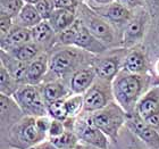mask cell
Masks as SVG:
<instances>
[{
  "instance_id": "obj_1",
  "label": "cell",
  "mask_w": 159,
  "mask_h": 149,
  "mask_svg": "<svg viewBox=\"0 0 159 149\" xmlns=\"http://www.w3.org/2000/svg\"><path fill=\"white\" fill-rule=\"evenodd\" d=\"M114 99L126 114L135 112L136 105L142 98L144 89L143 75L120 71L111 82Z\"/></svg>"
},
{
  "instance_id": "obj_2",
  "label": "cell",
  "mask_w": 159,
  "mask_h": 149,
  "mask_svg": "<svg viewBox=\"0 0 159 149\" xmlns=\"http://www.w3.org/2000/svg\"><path fill=\"white\" fill-rule=\"evenodd\" d=\"M84 53L76 47H64L56 50L49 57V72L47 76H52L53 80H61L70 74L73 75L86 59Z\"/></svg>"
},
{
  "instance_id": "obj_3",
  "label": "cell",
  "mask_w": 159,
  "mask_h": 149,
  "mask_svg": "<svg viewBox=\"0 0 159 149\" xmlns=\"http://www.w3.org/2000/svg\"><path fill=\"white\" fill-rule=\"evenodd\" d=\"M126 114L116 101H111L105 108L96 113L89 114L85 119L88 124L102 131L108 138L115 140L119 130L126 124Z\"/></svg>"
},
{
  "instance_id": "obj_4",
  "label": "cell",
  "mask_w": 159,
  "mask_h": 149,
  "mask_svg": "<svg viewBox=\"0 0 159 149\" xmlns=\"http://www.w3.org/2000/svg\"><path fill=\"white\" fill-rule=\"evenodd\" d=\"M77 18L107 48H113L117 46L118 38H117L116 29L110 23H108L105 18L98 15L85 2H82L80 5L77 10Z\"/></svg>"
},
{
  "instance_id": "obj_5",
  "label": "cell",
  "mask_w": 159,
  "mask_h": 149,
  "mask_svg": "<svg viewBox=\"0 0 159 149\" xmlns=\"http://www.w3.org/2000/svg\"><path fill=\"white\" fill-rule=\"evenodd\" d=\"M47 136L38 130L35 117L24 116L9 130V146L14 149H30L46 141Z\"/></svg>"
},
{
  "instance_id": "obj_6",
  "label": "cell",
  "mask_w": 159,
  "mask_h": 149,
  "mask_svg": "<svg viewBox=\"0 0 159 149\" xmlns=\"http://www.w3.org/2000/svg\"><path fill=\"white\" fill-rule=\"evenodd\" d=\"M13 98L25 116L40 117L48 115L47 103L40 86L22 84L14 93Z\"/></svg>"
},
{
  "instance_id": "obj_7",
  "label": "cell",
  "mask_w": 159,
  "mask_h": 149,
  "mask_svg": "<svg viewBox=\"0 0 159 149\" xmlns=\"http://www.w3.org/2000/svg\"><path fill=\"white\" fill-rule=\"evenodd\" d=\"M83 97H84V106H83L84 113L92 114L102 109L113 101L114 95L111 82L100 79L96 80L92 86L83 95Z\"/></svg>"
},
{
  "instance_id": "obj_8",
  "label": "cell",
  "mask_w": 159,
  "mask_h": 149,
  "mask_svg": "<svg viewBox=\"0 0 159 149\" xmlns=\"http://www.w3.org/2000/svg\"><path fill=\"white\" fill-rule=\"evenodd\" d=\"M148 22H149V14L147 13V10H144V8H140L134 12L133 17L126 24L123 31L120 43L125 49L136 46L142 41Z\"/></svg>"
},
{
  "instance_id": "obj_9",
  "label": "cell",
  "mask_w": 159,
  "mask_h": 149,
  "mask_svg": "<svg viewBox=\"0 0 159 149\" xmlns=\"http://www.w3.org/2000/svg\"><path fill=\"white\" fill-rule=\"evenodd\" d=\"M88 5V3H86ZM89 6V5H88ZM98 15L105 18V20L113 25L115 29L119 26H126V24L129 23L131 18L134 15V12L125 6H123L122 3L114 1L109 5L105 6H90Z\"/></svg>"
},
{
  "instance_id": "obj_10",
  "label": "cell",
  "mask_w": 159,
  "mask_h": 149,
  "mask_svg": "<svg viewBox=\"0 0 159 149\" xmlns=\"http://www.w3.org/2000/svg\"><path fill=\"white\" fill-rule=\"evenodd\" d=\"M126 125L140 140H142L150 148L159 149V134L135 112L132 114H127Z\"/></svg>"
},
{
  "instance_id": "obj_11",
  "label": "cell",
  "mask_w": 159,
  "mask_h": 149,
  "mask_svg": "<svg viewBox=\"0 0 159 149\" xmlns=\"http://www.w3.org/2000/svg\"><path fill=\"white\" fill-rule=\"evenodd\" d=\"M76 131L79 139L85 143L86 146L98 149L108 148V137L99 129L88 124L85 119H81L80 122H77Z\"/></svg>"
},
{
  "instance_id": "obj_12",
  "label": "cell",
  "mask_w": 159,
  "mask_h": 149,
  "mask_svg": "<svg viewBox=\"0 0 159 149\" xmlns=\"http://www.w3.org/2000/svg\"><path fill=\"white\" fill-rule=\"evenodd\" d=\"M124 58L125 56L115 55V54L102 58H98L93 66L97 73V77L103 81L113 82L117 74L122 71Z\"/></svg>"
},
{
  "instance_id": "obj_13",
  "label": "cell",
  "mask_w": 159,
  "mask_h": 149,
  "mask_svg": "<svg viewBox=\"0 0 159 149\" xmlns=\"http://www.w3.org/2000/svg\"><path fill=\"white\" fill-rule=\"evenodd\" d=\"M97 79V73L93 66H86L80 68L70 76L68 86L70 92L75 95H84L92 86Z\"/></svg>"
},
{
  "instance_id": "obj_14",
  "label": "cell",
  "mask_w": 159,
  "mask_h": 149,
  "mask_svg": "<svg viewBox=\"0 0 159 149\" xmlns=\"http://www.w3.org/2000/svg\"><path fill=\"white\" fill-rule=\"evenodd\" d=\"M74 47L88 54H94V55H101L108 49L101 41H99L83 25L82 22H81V27H80L76 40L74 42Z\"/></svg>"
},
{
  "instance_id": "obj_15",
  "label": "cell",
  "mask_w": 159,
  "mask_h": 149,
  "mask_svg": "<svg viewBox=\"0 0 159 149\" xmlns=\"http://www.w3.org/2000/svg\"><path fill=\"white\" fill-rule=\"evenodd\" d=\"M0 62L1 65L8 71V73L20 84H27L26 77L29 63H24L22 60L17 59L9 53H6L5 50H1L0 53Z\"/></svg>"
},
{
  "instance_id": "obj_16",
  "label": "cell",
  "mask_w": 159,
  "mask_h": 149,
  "mask_svg": "<svg viewBox=\"0 0 159 149\" xmlns=\"http://www.w3.org/2000/svg\"><path fill=\"white\" fill-rule=\"evenodd\" d=\"M31 35L32 41L38 43L43 51L52 48L53 44L57 42V34L48 21H42L37 26L31 29Z\"/></svg>"
},
{
  "instance_id": "obj_17",
  "label": "cell",
  "mask_w": 159,
  "mask_h": 149,
  "mask_svg": "<svg viewBox=\"0 0 159 149\" xmlns=\"http://www.w3.org/2000/svg\"><path fill=\"white\" fill-rule=\"evenodd\" d=\"M30 41H32L30 29L15 24L9 33L3 39H1V50H5L8 53L10 50L15 49L22 44H25Z\"/></svg>"
},
{
  "instance_id": "obj_18",
  "label": "cell",
  "mask_w": 159,
  "mask_h": 149,
  "mask_svg": "<svg viewBox=\"0 0 159 149\" xmlns=\"http://www.w3.org/2000/svg\"><path fill=\"white\" fill-rule=\"evenodd\" d=\"M49 72V57L46 53L41 54L38 58L29 64L27 68V84L39 86L44 81V77Z\"/></svg>"
},
{
  "instance_id": "obj_19",
  "label": "cell",
  "mask_w": 159,
  "mask_h": 149,
  "mask_svg": "<svg viewBox=\"0 0 159 149\" xmlns=\"http://www.w3.org/2000/svg\"><path fill=\"white\" fill-rule=\"evenodd\" d=\"M0 112H1L2 126L6 123H10L13 126L15 123H17L25 116L13 97H8L5 95H0Z\"/></svg>"
},
{
  "instance_id": "obj_20",
  "label": "cell",
  "mask_w": 159,
  "mask_h": 149,
  "mask_svg": "<svg viewBox=\"0 0 159 149\" xmlns=\"http://www.w3.org/2000/svg\"><path fill=\"white\" fill-rule=\"evenodd\" d=\"M41 88H42L43 98L47 104L57 101V100H64L72 95L70 86L61 82V80L48 81Z\"/></svg>"
},
{
  "instance_id": "obj_21",
  "label": "cell",
  "mask_w": 159,
  "mask_h": 149,
  "mask_svg": "<svg viewBox=\"0 0 159 149\" xmlns=\"http://www.w3.org/2000/svg\"><path fill=\"white\" fill-rule=\"evenodd\" d=\"M122 70L132 74L143 75L147 70V59L142 50L134 49L126 54L123 60Z\"/></svg>"
},
{
  "instance_id": "obj_22",
  "label": "cell",
  "mask_w": 159,
  "mask_h": 149,
  "mask_svg": "<svg viewBox=\"0 0 159 149\" xmlns=\"http://www.w3.org/2000/svg\"><path fill=\"white\" fill-rule=\"evenodd\" d=\"M157 112H159V93L158 90L153 89L142 96V98L139 100L135 113L140 117L146 119Z\"/></svg>"
},
{
  "instance_id": "obj_23",
  "label": "cell",
  "mask_w": 159,
  "mask_h": 149,
  "mask_svg": "<svg viewBox=\"0 0 159 149\" xmlns=\"http://www.w3.org/2000/svg\"><path fill=\"white\" fill-rule=\"evenodd\" d=\"M76 20L77 14L72 13L70 10L56 9L48 22L53 29V31L56 32V34H59L72 26L76 22Z\"/></svg>"
},
{
  "instance_id": "obj_24",
  "label": "cell",
  "mask_w": 159,
  "mask_h": 149,
  "mask_svg": "<svg viewBox=\"0 0 159 149\" xmlns=\"http://www.w3.org/2000/svg\"><path fill=\"white\" fill-rule=\"evenodd\" d=\"M42 21L43 20L40 16V14L37 10V8H35V6L32 5V3H25L23 8L20 9V14L15 18V22H16L15 24L31 30L34 26H37L38 24L41 23Z\"/></svg>"
},
{
  "instance_id": "obj_25",
  "label": "cell",
  "mask_w": 159,
  "mask_h": 149,
  "mask_svg": "<svg viewBox=\"0 0 159 149\" xmlns=\"http://www.w3.org/2000/svg\"><path fill=\"white\" fill-rule=\"evenodd\" d=\"M8 53L15 58H17V59L22 60L24 63L30 64L35 58H38L41 54H43V49L34 41H30V42L25 43V44H22V46L17 47L15 49L10 50Z\"/></svg>"
},
{
  "instance_id": "obj_26",
  "label": "cell",
  "mask_w": 159,
  "mask_h": 149,
  "mask_svg": "<svg viewBox=\"0 0 159 149\" xmlns=\"http://www.w3.org/2000/svg\"><path fill=\"white\" fill-rule=\"evenodd\" d=\"M22 84L17 82L13 76L8 73V71L0 64V95L13 97L17 89Z\"/></svg>"
},
{
  "instance_id": "obj_27",
  "label": "cell",
  "mask_w": 159,
  "mask_h": 149,
  "mask_svg": "<svg viewBox=\"0 0 159 149\" xmlns=\"http://www.w3.org/2000/svg\"><path fill=\"white\" fill-rule=\"evenodd\" d=\"M80 27H81V21L77 18L72 26L63 31L61 33L57 34V42L63 47H74V42L79 34Z\"/></svg>"
},
{
  "instance_id": "obj_28",
  "label": "cell",
  "mask_w": 159,
  "mask_h": 149,
  "mask_svg": "<svg viewBox=\"0 0 159 149\" xmlns=\"http://www.w3.org/2000/svg\"><path fill=\"white\" fill-rule=\"evenodd\" d=\"M65 104H66L68 117L75 119L79 114H81V112H83L84 97H83V95L72 93L70 97H67L66 99H65Z\"/></svg>"
},
{
  "instance_id": "obj_29",
  "label": "cell",
  "mask_w": 159,
  "mask_h": 149,
  "mask_svg": "<svg viewBox=\"0 0 159 149\" xmlns=\"http://www.w3.org/2000/svg\"><path fill=\"white\" fill-rule=\"evenodd\" d=\"M79 137L74 131L66 130L61 136L57 138H50V141L55 145L58 149H67L75 146L79 143Z\"/></svg>"
},
{
  "instance_id": "obj_30",
  "label": "cell",
  "mask_w": 159,
  "mask_h": 149,
  "mask_svg": "<svg viewBox=\"0 0 159 149\" xmlns=\"http://www.w3.org/2000/svg\"><path fill=\"white\" fill-rule=\"evenodd\" d=\"M47 110H48V115L52 119H58V121L64 122L65 119H68L65 99L47 104Z\"/></svg>"
},
{
  "instance_id": "obj_31",
  "label": "cell",
  "mask_w": 159,
  "mask_h": 149,
  "mask_svg": "<svg viewBox=\"0 0 159 149\" xmlns=\"http://www.w3.org/2000/svg\"><path fill=\"white\" fill-rule=\"evenodd\" d=\"M24 5V0H0V14H6L15 20Z\"/></svg>"
},
{
  "instance_id": "obj_32",
  "label": "cell",
  "mask_w": 159,
  "mask_h": 149,
  "mask_svg": "<svg viewBox=\"0 0 159 149\" xmlns=\"http://www.w3.org/2000/svg\"><path fill=\"white\" fill-rule=\"evenodd\" d=\"M34 6L43 21H49L50 17L52 16V14L56 10L53 0H39Z\"/></svg>"
},
{
  "instance_id": "obj_33",
  "label": "cell",
  "mask_w": 159,
  "mask_h": 149,
  "mask_svg": "<svg viewBox=\"0 0 159 149\" xmlns=\"http://www.w3.org/2000/svg\"><path fill=\"white\" fill-rule=\"evenodd\" d=\"M56 9H64V10H70L72 13L77 14L79 7L81 5L80 0H53Z\"/></svg>"
},
{
  "instance_id": "obj_34",
  "label": "cell",
  "mask_w": 159,
  "mask_h": 149,
  "mask_svg": "<svg viewBox=\"0 0 159 149\" xmlns=\"http://www.w3.org/2000/svg\"><path fill=\"white\" fill-rule=\"evenodd\" d=\"M15 20L6 14H0V38L3 39L15 25Z\"/></svg>"
},
{
  "instance_id": "obj_35",
  "label": "cell",
  "mask_w": 159,
  "mask_h": 149,
  "mask_svg": "<svg viewBox=\"0 0 159 149\" xmlns=\"http://www.w3.org/2000/svg\"><path fill=\"white\" fill-rule=\"evenodd\" d=\"M65 131H66V128H65L64 122L58 121V119H52L51 124H50L48 136L49 138H57V137L61 136Z\"/></svg>"
},
{
  "instance_id": "obj_36",
  "label": "cell",
  "mask_w": 159,
  "mask_h": 149,
  "mask_svg": "<svg viewBox=\"0 0 159 149\" xmlns=\"http://www.w3.org/2000/svg\"><path fill=\"white\" fill-rule=\"evenodd\" d=\"M51 121H52V119H51L49 115L35 117V124H37L38 130H39L41 133H43V134L48 136V132H49V128H50V124H51Z\"/></svg>"
},
{
  "instance_id": "obj_37",
  "label": "cell",
  "mask_w": 159,
  "mask_h": 149,
  "mask_svg": "<svg viewBox=\"0 0 159 149\" xmlns=\"http://www.w3.org/2000/svg\"><path fill=\"white\" fill-rule=\"evenodd\" d=\"M117 2L122 3L123 6H125L126 8L135 12V10L143 8L146 5V0H116Z\"/></svg>"
},
{
  "instance_id": "obj_38",
  "label": "cell",
  "mask_w": 159,
  "mask_h": 149,
  "mask_svg": "<svg viewBox=\"0 0 159 149\" xmlns=\"http://www.w3.org/2000/svg\"><path fill=\"white\" fill-rule=\"evenodd\" d=\"M144 121L159 134V112L152 114V115L149 116V117L146 119Z\"/></svg>"
},
{
  "instance_id": "obj_39",
  "label": "cell",
  "mask_w": 159,
  "mask_h": 149,
  "mask_svg": "<svg viewBox=\"0 0 159 149\" xmlns=\"http://www.w3.org/2000/svg\"><path fill=\"white\" fill-rule=\"evenodd\" d=\"M116 0H86V2L89 6H105V5H109Z\"/></svg>"
},
{
  "instance_id": "obj_40",
  "label": "cell",
  "mask_w": 159,
  "mask_h": 149,
  "mask_svg": "<svg viewBox=\"0 0 159 149\" xmlns=\"http://www.w3.org/2000/svg\"><path fill=\"white\" fill-rule=\"evenodd\" d=\"M146 3L150 6H159V0H146Z\"/></svg>"
},
{
  "instance_id": "obj_41",
  "label": "cell",
  "mask_w": 159,
  "mask_h": 149,
  "mask_svg": "<svg viewBox=\"0 0 159 149\" xmlns=\"http://www.w3.org/2000/svg\"><path fill=\"white\" fill-rule=\"evenodd\" d=\"M67 149H85V146H83V145H81V143H77V145H75V146L70 147V148H67Z\"/></svg>"
},
{
  "instance_id": "obj_42",
  "label": "cell",
  "mask_w": 159,
  "mask_h": 149,
  "mask_svg": "<svg viewBox=\"0 0 159 149\" xmlns=\"http://www.w3.org/2000/svg\"><path fill=\"white\" fill-rule=\"evenodd\" d=\"M39 0H24V2L25 3H32V5H35Z\"/></svg>"
},
{
  "instance_id": "obj_43",
  "label": "cell",
  "mask_w": 159,
  "mask_h": 149,
  "mask_svg": "<svg viewBox=\"0 0 159 149\" xmlns=\"http://www.w3.org/2000/svg\"><path fill=\"white\" fill-rule=\"evenodd\" d=\"M85 149H98V148H94V147H91V146H85Z\"/></svg>"
},
{
  "instance_id": "obj_44",
  "label": "cell",
  "mask_w": 159,
  "mask_h": 149,
  "mask_svg": "<svg viewBox=\"0 0 159 149\" xmlns=\"http://www.w3.org/2000/svg\"><path fill=\"white\" fill-rule=\"evenodd\" d=\"M156 68H157V71H158V73H159V60L157 62V65H156Z\"/></svg>"
},
{
  "instance_id": "obj_45",
  "label": "cell",
  "mask_w": 159,
  "mask_h": 149,
  "mask_svg": "<svg viewBox=\"0 0 159 149\" xmlns=\"http://www.w3.org/2000/svg\"><path fill=\"white\" fill-rule=\"evenodd\" d=\"M81 2H86V0H80Z\"/></svg>"
}]
</instances>
